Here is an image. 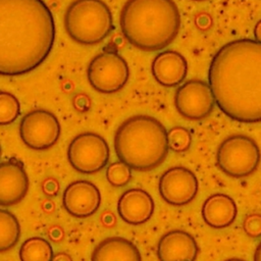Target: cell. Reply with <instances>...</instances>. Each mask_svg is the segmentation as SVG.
Instances as JSON below:
<instances>
[{"instance_id":"cell-1","label":"cell","mask_w":261,"mask_h":261,"mask_svg":"<svg viewBox=\"0 0 261 261\" xmlns=\"http://www.w3.org/2000/svg\"><path fill=\"white\" fill-rule=\"evenodd\" d=\"M215 104L229 118L261 122V43L240 39L224 44L208 71Z\"/></svg>"},{"instance_id":"cell-2","label":"cell","mask_w":261,"mask_h":261,"mask_svg":"<svg viewBox=\"0 0 261 261\" xmlns=\"http://www.w3.org/2000/svg\"><path fill=\"white\" fill-rule=\"evenodd\" d=\"M55 21L43 0H0V75H21L51 53Z\"/></svg>"},{"instance_id":"cell-3","label":"cell","mask_w":261,"mask_h":261,"mask_svg":"<svg viewBox=\"0 0 261 261\" xmlns=\"http://www.w3.org/2000/svg\"><path fill=\"white\" fill-rule=\"evenodd\" d=\"M120 30L142 51L166 48L176 38L180 13L173 0H127L120 12Z\"/></svg>"},{"instance_id":"cell-4","label":"cell","mask_w":261,"mask_h":261,"mask_svg":"<svg viewBox=\"0 0 261 261\" xmlns=\"http://www.w3.org/2000/svg\"><path fill=\"white\" fill-rule=\"evenodd\" d=\"M114 150L119 161L129 168L150 171L158 167L168 154L167 130L153 116H130L115 132Z\"/></svg>"},{"instance_id":"cell-5","label":"cell","mask_w":261,"mask_h":261,"mask_svg":"<svg viewBox=\"0 0 261 261\" xmlns=\"http://www.w3.org/2000/svg\"><path fill=\"white\" fill-rule=\"evenodd\" d=\"M64 28L74 42L94 45L113 30L112 13L102 0H74L64 13Z\"/></svg>"},{"instance_id":"cell-6","label":"cell","mask_w":261,"mask_h":261,"mask_svg":"<svg viewBox=\"0 0 261 261\" xmlns=\"http://www.w3.org/2000/svg\"><path fill=\"white\" fill-rule=\"evenodd\" d=\"M261 159L257 143L245 135L227 137L219 145L216 162L219 169L226 175L242 178L253 173Z\"/></svg>"},{"instance_id":"cell-7","label":"cell","mask_w":261,"mask_h":261,"mask_svg":"<svg viewBox=\"0 0 261 261\" xmlns=\"http://www.w3.org/2000/svg\"><path fill=\"white\" fill-rule=\"evenodd\" d=\"M110 156L109 146L105 139L92 132H86L74 137L67 148V159L71 167L86 174H92L103 169Z\"/></svg>"},{"instance_id":"cell-8","label":"cell","mask_w":261,"mask_h":261,"mask_svg":"<svg viewBox=\"0 0 261 261\" xmlns=\"http://www.w3.org/2000/svg\"><path fill=\"white\" fill-rule=\"evenodd\" d=\"M87 76L96 91L111 94L121 90L127 83L129 69L118 53L106 51L96 55L89 63Z\"/></svg>"},{"instance_id":"cell-9","label":"cell","mask_w":261,"mask_h":261,"mask_svg":"<svg viewBox=\"0 0 261 261\" xmlns=\"http://www.w3.org/2000/svg\"><path fill=\"white\" fill-rule=\"evenodd\" d=\"M61 126L57 117L50 111L36 109L27 113L19 123L22 143L33 150H46L58 141Z\"/></svg>"},{"instance_id":"cell-10","label":"cell","mask_w":261,"mask_h":261,"mask_svg":"<svg viewBox=\"0 0 261 261\" xmlns=\"http://www.w3.org/2000/svg\"><path fill=\"white\" fill-rule=\"evenodd\" d=\"M174 105L185 118L200 120L212 112L215 100L209 84L200 80H190L176 90Z\"/></svg>"},{"instance_id":"cell-11","label":"cell","mask_w":261,"mask_h":261,"mask_svg":"<svg viewBox=\"0 0 261 261\" xmlns=\"http://www.w3.org/2000/svg\"><path fill=\"white\" fill-rule=\"evenodd\" d=\"M159 193L162 199L173 206L191 203L198 193V179L193 171L184 166H174L159 178Z\"/></svg>"},{"instance_id":"cell-12","label":"cell","mask_w":261,"mask_h":261,"mask_svg":"<svg viewBox=\"0 0 261 261\" xmlns=\"http://www.w3.org/2000/svg\"><path fill=\"white\" fill-rule=\"evenodd\" d=\"M62 204L70 215L86 218L92 216L99 209L101 194L93 182L85 179L75 180L64 190Z\"/></svg>"},{"instance_id":"cell-13","label":"cell","mask_w":261,"mask_h":261,"mask_svg":"<svg viewBox=\"0 0 261 261\" xmlns=\"http://www.w3.org/2000/svg\"><path fill=\"white\" fill-rule=\"evenodd\" d=\"M29 176L18 160L9 159L0 163V206L18 204L29 192Z\"/></svg>"},{"instance_id":"cell-14","label":"cell","mask_w":261,"mask_h":261,"mask_svg":"<svg viewBox=\"0 0 261 261\" xmlns=\"http://www.w3.org/2000/svg\"><path fill=\"white\" fill-rule=\"evenodd\" d=\"M198 251L194 237L180 229L166 232L157 245L159 261H196Z\"/></svg>"},{"instance_id":"cell-15","label":"cell","mask_w":261,"mask_h":261,"mask_svg":"<svg viewBox=\"0 0 261 261\" xmlns=\"http://www.w3.org/2000/svg\"><path fill=\"white\" fill-rule=\"evenodd\" d=\"M154 208L153 198L142 189L126 190L117 202L119 217L132 225H139L148 221L153 215Z\"/></svg>"},{"instance_id":"cell-16","label":"cell","mask_w":261,"mask_h":261,"mask_svg":"<svg viewBox=\"0 0 261 261\" xmlns=\"http://www.w3.org/2000/svg\"><path fill=\"white\" fill-rule=\"evenodd\" d=\"M151 70L156 82L163 87L172 88L186 79L188 62L179 52L166 50L155 56Z\"/></svg>"},{"instance_id":"cell-17","label":"cell","mask_w":261,"mask_h":261,"mask_svg":"<svg viewBox=\"0 0 261 261\" xmlns=\"http://www.w3.org/2000/svg\"><path fill=\"white\" fill-rule=\"evenodd\" d=\"M238 208L234 200L225 194L210 195L202 205V217L212 228H225L236 219Z\"/></svg>"},{"instance_id":"cell-18","label":"cell","mask_w":261,"mask_h":261,"mask_svg":"<svg viewBox=\"0 0 261 261\" xmlns=\"http://www.w3.org/2000/svg\"><path fill=\"white\" fill-rule=\"evenodd\" d=\"M91 261H142V256L137 246L129 240L110 237L96 246Z\"/></svg>"},{"instance_id":"cell-19","label":"cell","mask_w":261,"mask_h":261,"mask_svg":"<svg viewBox=\"0 0 261 261\" xmlns=\"http://www.w3.org/2000/svg\"><path fill=\"white\" fill-rule=\"evenodd\" d=\"M20 261H52L54 256L51 244L41 237L25 240L18 253Z\"/></svg>"},{"instance_id":"cell-20","label":"cell","mask_w":261,"mask_h":261,"mask_svg":"<svg viewBox=\"0 0 261 261\" xmlns=\"http://www.w3.org/2000/svg\"><path fill=\"white\" fill-rule=\"evenodd\" d=\"M20 238L17 218L8 210L0 209V253L12 249Z\"/></svg>"},{"instance_id":"cell-21","label":"cell","mask_w":261,"mask_h":261,"mask_svg":"<svg viewBox=\"0 0 261 261\" xmlns=\"http://www.w3.org/2000/svg\"><path fill=\"white\" fill-rule=\"evenodd\" d=\"M20 113V104L17 98L9 92H0V125L14 122Z\"/></svg>"},{"instance_id":"cell-22","label":"cell","mask_w":261,"mask_h":261,"mask_svg":"<svg viewBox=\"0 0 261 261\" xmlns=\"http://www.w3.org/2000/svg\"><path fill=\"white\" fill-rule=\"evenodd\" d=\"M168 147L174 152L181 153L189 150L192 144V135L188 128L174 126L167 132Z\"/></svg>"},{"instance_id":"cell-23","label":"cell","mask_w":261,"mask_h":261,"mask_svg":"<svg viewBox=\"0 0 261 261\" xmlns=\"http://www.w3.org/2000/svg\"><path fill=\"white\" fill-rule=\"evenodd\" d=\"M132 177V168L121 161L112 162L106 169V178L108 182L115 187L120 188L128 184Z\"/></svg>"},{"instance_id":"cell-24","label":"cell","mask_w":261,"mask_h":261,"mask_svg":"<svg viewBox=\"0 0 261 261\" xmlns=\"http://www.w3.org/2000/svg\"><path fill=\"white\" fill-rule=\"evenodd\" d=\"M243 228L246 234L251 238L261 237V214L260 213L248 214L244 219Z\"/></svg>"},{"instance_id":"cell-25","label":"cell","mask_w":261,"mask_h":261,"mask_svg":"<svg viewBox=\"0 0 261 261\" xmlns=\"http://www.w3.org/2000/svg\"><path fill=\"white\" fill-rule=\"evenodd\" d=\"M212 24V19L209 14L207 13H201L196 17V25L200 30H207L211 27Z\"/></svg>"},{"instance_id":"cell-26","label":"cell","mask_w":261,"mask_h":261,"mask_svg":"<svg viewBox=\"0 0 261 261\" xmlns=\"http://www.w3.org/2000/svg\"><path fill=\"white\" fill-rule=\"evenodd\" d=\"M55 182V180H52V179H49L47 180L46 182H44V192L50 196H54L57 191H58V187H53L52 188V185Z\"/></svg>"},{"instance_id":"cell-27","label":"cell","mask_w":261,"mask_h":261,"mask_svg":"<svg viewBox=\"0 0 261 261\" xmlns=\"http://www.w3.org/2000/svg\"><path fill=\"white\" fill-rule=\"evenodd\" d=\"M52 261H72V258L70 257L69 254L65 252H58L54 254Z\"/></svg>"},{"instance_id":"cell-28","label":"cell","mask_w":261,"mask_h":261,"mask_svg":"<svg viewBox=\"0 0 261 261\" xmlns=\"http://www.w3.org/2000/svg\"><path fill=\"white\" fill-rule=\"evenodd\" d=\"M254 38L255 41L261 43V19L256 23L254 28Z\"/></svg>"},{"instance_id":"cell-29","label":"cell","mask_w":261,"mask_h":261,"mask_svg":"<svg viewBox=\"0 0 261 261\" xmlns=\"http://www.w3.org/2000/svg\"><path fill=\"white\" fill-rule=\"evenodd\" d=\"M254 261H261V242L257 246L254 253Z\"/></svg>"},{"instance_id":"cell-30","label":"cell","mask_w":261,"mask_h":261,"mask_svg":"<svg viewBox=\"0 0 261 261\" xmlns=\"http://www.w3.org/2000/svg\"><path fill=\"white\" fill-rule=\"evenodd\" d=\"M224 261H245L244 259H240V258H229V259H226Z\"/></svg>"},{"instance_id":"cell-31","label":"cell","mask_w":261,"mask_h":261,"mask_svg":"<svg viewBox=\"0 0 261 261\" xmlns=\"http://www.w3.org/2000/svg\"><path fill=\"white\" fill-rule=\"evenodd\" d=\"M193 1H204V0H193Z\"/></svg>"},{"instance_id":"cell-32","label":"cell","mask_w":261,"mask_h":261,"mask_svg":"<svg viewBox=\"0 0 261 261\" xmlns=\"http://www.w3.org/2000/svg\"><path fill=\"white\" fill-rule=\"evenodd\" d=\"M0 157H1V146H0Z\"/></svg>"}]
</instances>
